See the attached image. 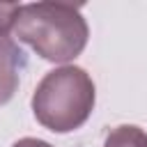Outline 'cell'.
I'll use <instances>...</instances> for the list:
<instances>
[{
	"label": "cell",
	"mask_w": 147,
	"mask_h": 147,
	"mask_svg": "<svg viewBox=\"0 0 147 147\" xmlns=\"http://www.w3.org/2000/svg\"><path fill=\"white\" fill-rule=\"evenodd\" d=\"M14 34L44 60L64 64L83 53L90 28L78 5L46 0L21 5Z\"/></svg>",
	"instance_id": "1"
},
{
	"label": "cell",
	"mask_w": 147,
	"mask_h": 147,
	"mask_svg": "<svg viewBox=\"0 0 147 147\" xmlns=\"http://www.w3.org/2000/svg\"><path fill=\"white\" fill-rule=\"evenodd\" d=\"M94 101L96 90L90 74L76 64H62L39 80L32 94V113L44 129L69 133L87 122Z\"/></svg>",
	"instance_id": "2"
},
{
	"label": "cell",
	"mask_w": 147,
	"mask_h": 147,
	"mask_svg": "<svg viewBox=\"0 0 147 147\" xmlns=\"http://www.w3.org/2000/svg\"><path fill=\"white\" fill-rule=\"evenodd\" d=\"M25 67V55L14 39L0 37V106H5L21 80V69Z\"/></svg>",
	"instance_id": "3"
},
{
	"label": "cell",
	"mask_w": 147,
	"mask_h": 147,
	"mask_svg": "<svg viewBox=\"0 0 147 147\" xmlns=\"http://www.w3.org/2000/svg\"><path fill=\"white\" fill-rule=\"evenodd\" d=\"M103 147H147V133L140 126L122 124L106 136Z\"/></svg>",
	"instance_id": "4"
},
{
	"label": "cell",
	"mask_w": 147,
	"mask_h": 147,
	"mask_svg": "<svg viewBox=\"0 0 147 147\" xmlns=\"http://www.w3.org/2000/svg\"><path fill=\"white\" fill-rule=\"evenodd\" d=\"M18 11H21L18 2H0V37H7L9 30H14Z\"/></svg>",
	"instance_id": "5"
},
{
	"label": "cell",
	"mask_w": 147,
	"mask_h": 147,
	"mask_svg": "<svg viewBox=\"0 0 147 147\" xmlns=\"http://www.w3.org/2000/svg\"><path fill=\"white\" fill-rule=\"evenodd\" d=\"M11 147H53V145H48L46 140H39V138H21Z\"/></svg>",
	"instance_id": "6"
}]
</instances>
